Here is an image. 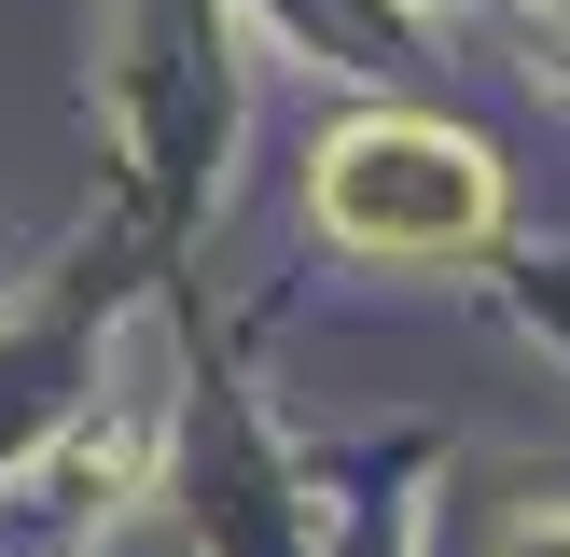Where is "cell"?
I'll use <instances>...</instances> for the list:
<instances>
[{"label": "cell", "mask_w": 570, "mask_h": 557, "mask_svg": "<svg viewBox=\"0 0 570 557\" xmlns=\"http://www.w3.org/2000/svg\"><path fill=\"white\" fill-rule=\"evenodd\" d=\"M306 195H321V223L362 237V251H432V237H473L501 182H488V154H473L460 126H348Z\"/></svg>", "instance_id": "6da1fadb"}]
</instances>
